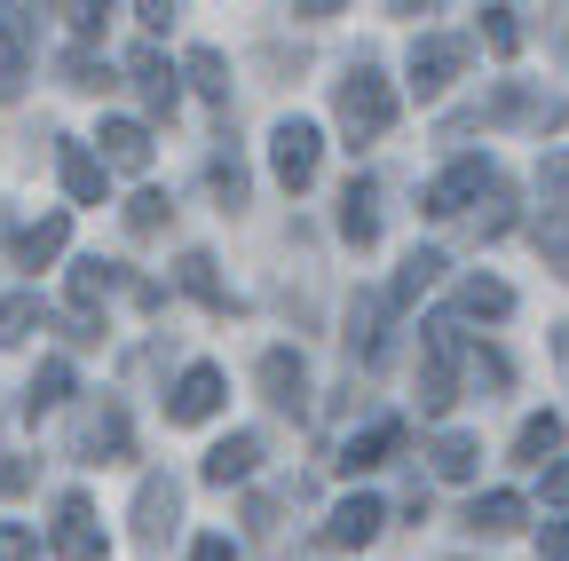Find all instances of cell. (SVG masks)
<instances>
[{"label": "cell", "mask_w": 569, "mask_h": 561, "mask_svg": "<svg viewBox=\"0 0 569 561\" xmlns=\"http://www.w3.org/2000/svg\"><path fill=\"white\" fill-rule=\"evenodd\" d=\"M388 127H396V96H388V80L372 72V63H356V72L340 80V134H348V143H380Z\"/></svg>", "instance_id": "6da1fadb"}, {"label": "cell", "mask_w": 569, "mask_h": 561, "mask_svg": "<svg viewBox=\"0 0 569 561\" xmlns=\"http://www.w3.org/2000/svg\"><path fill=\"white\" fill-rule=\"evenodd\" d=\"M71 451H80L88 467L127 459V451H134V435H127V411H119V403H88V411H80V428H71Z\"/></svg>", "instance_id": "7a4b0ae2"}, {"label": "cell", "mask_w": 569, "mask_h": 561, "mask_svg": "<svg viewBox=\"0 0 569 561\" xmlns=\"http://www.w3.org/2000/svg\"><path fill=\"white\" fill-rule=\"evenodd\" d=\"M317 143H325V134H317L309 119H284V127L269 134V167H277L284 190H309V182H317Z\"/></svg>", "instance_id": "3957f363"}, {"label": "cell", "mask_w": 569, "mask_h": 561, "mask_svg": "<svg viewBox=\"0 0 569 561\" xmlns=\"http://www.w3.org/2000/svg\"><path fill=\"white\" fill-rule=\"evenodd\" d=\"M490 182H498V174H490V159H459L451 174L427 182V214H443V222H451V214H467V206H475Z\"/></svg>", "instance_id": "277c9868"}, {"label": "cell", "mask_w": 569, "mask_h": 561, "mask_svg": "<svg viewBox=\"0 0 569 561\" xmlns=\"http://www.w3.org/2000/svg\"><path fill=\"white\" fill-rule=\"evenodd\" d=\"M222 395H230V380H222V372H213V364H190V372H182V388H174V403H167V419H174V428H198V419L222 411Z\"/></svg>", "instance_id": "5b68a950"}, {"label": "cell", "mask_w": 569, "mask_h": 561, "mask_svg": "<svg viewBox=\"0 0 569 561\" xmlns=\"http://www.w3.org/2000/svg\"><path fill=\"white\" fill-rule=\"evenodd\" d=\"M56 561H103V522H96L88 499L56 507Z\"/></svg>", "instance_id": "8992f818"}, {"label": "cell", "mask_w": 569, "mask_h": 561, "mask_svg": "<svg viewBox=\"0 0 569 561\" xmlns=\"http://www.w3.org/2000/svg\"><path fill=\"white\" fill-rule=\"evenodd\" d=\"M396 451H403V419H380V428H365V435H348L332 467H340V474H372V467H388Z\"/></svg>", "instance_id": "52a82bcc"}, {"label": "cell", "mask_w": 569, "mask_h": 561, "mask_svg": "<svg viewBox=\"0 0 569 561\" xmlns=\"http://www.w3.org/2000/svg\"><path fill=\"white\" fill-rule=\"evenodd\" d=\"M459 63H467L459 40H443V32H436V40H419V48H411V88H419V96H443Z\"/></svg>", "instance_id": "ba28073f"}, {"label": "cell", "mask_w": 569, "mask_h": 561, "mask_svg": "<svg viewBox=\"0 0 569 561\" xmlns=\"http://www.w3.org/2000/svg\"><path fill=\"white\" fill-rule=\"evenodd\" d=\"M96 143H103V167H119V174L151 167V127H142V119H103Z\"/></svg>", "instance_id": "9c48e42d"}, {"label": "cell", "mask_w": 569, "mask_h": 561, "mask_svg": "<svg viewBox=\"0 0 569 561\" xmlns=\"http://www.w3.org/2000/svg\"><path fill=\"white\" fill-rule=\"evenodd\" d=\"M56 174H63L71 206H103V190H111V182H103V159H96L88 143H63V151H56Z\"/></svg>", "instance_id": "30bf717a"}, {"label": "cell", "mask_w": 569, "mask_h": 561, "mask_svg": "<svg viewBox=\"0 0 569 561\" xmlns=\"http://www.w3.org/2000/svg\"><path fill=\"white\" fill-rule=\"evenodd\" d=\"M174 514H182V490H174L167 474H151V482H142V499H134V538H142V545H159Z\"/></svg>", "instance_id": "8fae6325"}, {"label": "cell", "mask_w": 569, "mask_h": 561, "mask_svg": "<svg viewBox=\"0 0 569 561\" xmlns=\"http://www.w3.org/2000/svg\"><path fill=\"white\" fill-rule=\"evenodd\" d=\"M380 522H388V507H380V499H340V507H332V522H325V545H372V538H380Z\"/></svg>", "instance_id": "7c38bea8"}, {"label": "cell", "mask_w": 569, "mask_h": 561, "mask_svg": "<svg viewBox=\"0 0 569 561\" xmlns=\"http://www.w3.org/2000/svg\"><path fill=\"white\" fill-rule=\"evenodd\" d=\"M261 388H269V403H277V411H301L309 372H301V357H293V348H269V357H261Z\"/></svg>", "instance_id": "4fadbf2b"}, {"label": "cell", "mask_w": 569, "mask_h": 561, "mask_svg": "<svg viewBox=\"0 0 569 561\" xmlns=\"http://www.w3.org/2000/svg\"><path fill=\"white\" fill-rule=\"evenodd\" d=\"M134 88H142V103H151V111H174V96H182L174 63H167L159 48H134Z\"/></svg>", "instance_id": "5bb4252c"}, {"label": "cell", "mask_w": 569, "mask_h": 561, "mask_svg": "<svg viewBox=\"0 0 569 561\" xmlns=\"http://www.w3.org/2000/svg\"><path fill=\"white\" fill-rule=\"evenodd\" d=\"M340 230H348V246H372V238H380V190H372V182H348Z\"/></svg>", "instance_id": "9a60e30c"}, {"label": "cell", "mask_w": 569, "mask_h": 561, "mask_svg": "<svg viewBox=\"0 0 569 561\" xmlns=\"http://www.w3.org/2000/svg\"><path fill=\"white\" fill-rule=\"evenodd\" d=\"M253 459H261V435H222V443L206 451V482H246Z\"/></svg>", "instance_id": "2e32d148"}, {"label": "cell", "mask_w": 569, "mask_h": 561, "mask_svg": "<svg viewBox=\"0 0 569 561\" xmlns=\"http://www.w3.org/2000/svg\"><path fill=\"white\" fill-rule=\"evenodd\" d=\"M467 530H482V538L522 530V499H515V490H490V499H475V507H467Z\"/></svg>", "instance_id": "e0dca14e"}, {"label": "cell", "mask_w": 569, "mask_h": 561, "mask_svg": "<svg viewBox=\"0 0 569 561\" xmlns=\"http://www.w3.org/2000/svg\"><path fill=\"white\" fill-rule=\"evenodd\" d=\"M63 238H71V222L48 214V222H32V230H17V261H24V269H48V261L63 253Z\"/></svg>", "instance_id": "ac0fdd59"}, {"label": "cell", "mask_w": 569, "mask_h": 561, "mask_svg": "<svg viewBox=\"0 0 569 561\" xmlns=\"http://www.w3.org/2000/svg\"><path fill=\"white\" fill-rule=\"evenodd\" d=\"M380 317H388V293H365V301H356V317H348V348H356V357H380Z\"/></svg>", "instance_id": "d6986e66"}, {"label": "cell", "mask_w": 569, "mask_h": 561, "mask_svg": "<svg viewBox=\"0 0 569 561\" xmlns=\"http://www.w3.org/2000/svg\"><path fill=\"white\" fill-rule=\"evenodd\" d=\"M436 277H443V253H427V246H419V253L403 261V277H396V293H388V309H411V301H419L427 285H436Z\"/></svg>", "instance_id": "ffe728a7"}, {"label": "cell", "mask_w": 569, "mask_h": 561, "mask_svg": "<svg viewBox=\"0 0 569 561\" xmlns=\"http://www.w3.org/2000/svg\"><path fill=\"white\" fill-rule=\"evenodd\" d=\"M546 451H561V419H553V411H538V419H522V435H515V459H530V467H546Z\"/></svg>", "instance_id": "44dd1931"}, {"label": "cell", "mask_w": 569, "mask_h": 561, "mask_svg": "<svg viewBox=\"0 0 569 561\" xmlns=\"http://www.w3.org/2000/svg\"><path fill=\"white\" fill-rule=\"evenodd\" d=\"M111 285H119V261H80V269H71V301H80V317H88Z\"/></svg>", "instance_id": "7402d4cb"}, {"label": "cell", "mask_w": 569, "mask_h": 561, "mask_svg": "<svg viewBox=\"0 0 569 561\" xmlns=\"http://www.w3.org/2000/svg\"><path fill=\"white\" fill-rule=\"evenodd\" d=\"M182 293H190V301H206V309H230V293H222V277H213V261H206V253H182Z\"/></svg>", "instance_id": "603a6c76"}, {"label": "cell", "mask_w": 569, "mask_h": 561, "mask_svg": "<svg viewBox=\"0 0 569 561\" xmlns=\"http://www.w3.org/2000/svg\"><path fill=\"white\" fill-rule=\"evenodd\" d=\"M459 309H467V317H507L515 293L498 285V277H467V285H459Z\"/></svg>", "instance_id": "cb8c5ba5"}, {"label": "cell", "mask_w": 569, "mask_h": 561, "mask_svg": "<svg viewBox=\"0 0 569 561\" xmlns=\"http://www.w3.org/2000/svg\"><path fill=\"white\" fill-rule=\"evenodd\" d=\"M427 459H436V474H443V482H467V474L482 467V451H475L467 435H443V443H436V451H427Z\"/></svg>", "instance_id": "d4e9b609"}, {"label": "cell", "mask_w": 569, "mask_h": 561, "mask_svg": "<svg viewBox=\"0 0 569 561\" xmlns=\"http://www.w3.org/2000/svg\"><path fill=\"white\" fill-rule=\"evenodd\" d=\"M190 80H198V96H213V103H230V63L213 56V48H190Z\"/></svg>", "instance_id": "484cf974"}, {"label": "cell", "mask_w": 569, "mask_h": 561, "mask_svg": "<svg viewBox=\"0 0 569 561\" xmlns=\"http://www.w3.org/2000/svg\"><path fill=\"white\" fill-rule=\"evenodd\" d=\"M63 395H71V364L48 357V364L32 372V411H48V403H63Z\"/></svg>", "instance_id": "4316f807"}, {"label": "cell", "mask_w": 569, "mask_h": 561, "mask_svg": "<svg viewBox=\"0 0 569 561\" xmlns=\"http://www.w3.org/2000/svg\"><path fill=\"white\" fill-rule=\"evenodd\" d=\"M167 214H174V206H167L159 190H142V198L127 206V230H134V238H159V230H167Z\"/></svg>", "instance_id": "83f0119b"}, {"label": "cell", "mask_w": 569, "mask_h": 561, "mask_svg": "<svg viewBox=\"0 0 569 561\" xmlns=\"http://www.w3.org/2000/svg\"><path fill=\"white\" fill-rule=\"evenodd\" d=\"M32 324H40V301H32V293H9V301H0V340H32Z\"/></svg>", "instance_id": "f1b7e54d"}, {"label": "cell", "mask_w": 569, "mask_h": 561, "mask_svg": "<svg viewBox=\"0 0 569 561\" xmlns=\"http://www.w3.org/2000/svg\"><path fill=\"white\" fill-rule=\"evenodd\" d=\"M482 40H490V56H515V48H522L515 9H482Z\"/></svg>", "instance_id": "f546056e"}, {"label": "cell", "mask_w": 569, "mask_h": 561, "mask_svg": "<svg viewBox=\"0 0 569 561\" xmlns=\"http://www.w3.org/2000/svg\"><path fill=\"white\" fill-rule=\"evenodd\" d=\"M213 190H222V206H246V167H238V151L213 159Z\"/></svg>", "instance_id": "4dcf8cb0"}, {"label": "cell", "mask_w": 569, "mask_h": 561, "mask_svg": "<svg viewBox=\"0 0 569 561\" xmlns=\"http://www.w3.org/2000/svg\"><path fill=\"white\" fill-rule=\"evenodd\" d=\"M538 253H553V269L569 277V222H561V214H546V222H538Z\"/></svg>", "instance_id": "1f68e13d"}, {"label": "cell", "mask_w": 569, "mask_h": 561, "mask_svg": "<svg viewBox=\"0 0 569 561\" xmlns=\"http://www.w3.org/2000/svg\"><path fill=\"white\" fill-rule=\"evenodd\" d=\"M0 561H40V538L9 522V530H0Z\"/></svg>", "instance_id": "d6a6232c"}, {"label": "cell", "mask_w": 569, "mask_h": 561, "mask_svg": "<svg viewBox=\"0 0 569 561\" xmlns=\"http://www.w3.org/2000/svg\"><path fill=\"white\" fill-rule=\"evenodd\" d=\"M63 72H71V88H103V80H111L96 56H63Z\"/></svg>", "instance_id": "836d02e7"}, {"label": "cell", "mask_w": 569, "mask_h": 561, "mask_svg": "<svg viewBox=\"0 0 569 561\" xmlns=\"http://www.w3.org/2000/svg\"><path fill=\"white\" fill-rule=\"evenodd\" d=\"M538 553H546V561H569V522H546V530H538Z\"/></svg>", "instance_id": "e575fe53"}, {"label": "cell", "mask_w": 569, "mask_h": 561, "mask_svg": "<svg viewBox=\"0 0 569 561\" xmlns=\"http://www.w3.org/2000/svg\"><path fill=\"white\" fill-rule=\"evenodd\" d=\"M546 507H569V459L546 467Z\"/></svg>", "instance_id": "d590c367"}, {"label": "cell", "mask_w": 569, "mask_h": 561, "mask_svg": "<svg viewBox=\"0 0 569 561\" xmlns=\"http://www.w3.org/2000/svg\"><path fill=\"white\" fill-rule=\"evenodd\" d=\"M24 482H32V467H24V459H0V499H17Z\"/></svg>", "instance_id": "8d00e7d4"}, {"label": "cell", "mask_w": 569, "mask_h": 561, "mask_svg": "<svg viewBox=\"0 0 569 561\" xmlns=\"http://www.w3.org/2000/svg\"><path fill=\"white\" fill-rule=\"evenodd\" d=\"M63 17H71V32H80V40H96V32H103V17H111V9H63Z\"/></svg>", "instance_id": "74e56055"}, {"label": "cell", "mask_w": 569, "mask_h": 561, "mask_svg": "<svg viewBox=\"0 0 569 561\" xmlns=\"http://www.w3.org/2000/svg\"><path fill=\"white\" fill-rule=\"evenodd\" d=\"M190 561H238V545H230V538H198Z\"/></svg>", "instance_id": "f35d334b"}, {"label": "cell", "mask_w": 569, "mask_h": 561, "mask_svg": "<svg viewBox=\"0 0 569 561\" xmlns=\"http://www.w3.org/2000/svg\"><path fill=\"white\" fill-rule=\"evenodd\" d=\"M553 348H561V364H569V324H561V332H553Z\"/></svg>", "instance_id": "ab89813d"}]
</instances>
